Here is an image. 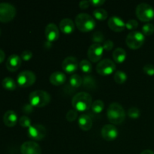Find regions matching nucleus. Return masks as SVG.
Instances as JSON below:
<instances>
[{
  "mask_svg": "<svg viewBox=\"0 0 154 154\" xmlns=\"http://www.w3.org/2000/svg\"><path fill=\"white\" fill-rule=\"evenodd\" d=\"M66 76L63 72H55L51 74L50 77V82L54 86L63 85L66 83Z\"/></svg>",
  "mask_w": 154,
  "mask_h": 154,
  "instance_id": "nucleus-20",
  "label": "nucleus"
},
{
  "mask_svg": "<svg viewBox=\"0 0 154 154\" xmlns=\"http://www.w3.org/2000/svg\"><path fill=\"white\" fill-rule=\"evenodd\" d=\"M21 63H22L21 57H20L17 54H11L8 58L7 62H6V68L10 72H16L20 67Z\"/></svg>",
  "mask_w": 154,
  "mask_h": 154,
  "instance_id": "nucleus-16",
  "label": "nucleus"
},
{
  "mask_svg": "<svg viewBox=\"0 0 154 154\" xmlns=\"http://www.w3.org/2000/svg\"><path fill=\"white\" fill-rule=\"evenodd\" d=\"M32 57V53L30 51H24L21 54V59L24 61H29Z\"/></svg>",
  "mask_w": 154,
  "mask_h": 154,
  "instance_id": "nucleus-37",
  "label": "nucleus"
},
{
  "mask_svg": "<svg viewBox=\"0 0 154 154\" xmlns=\"http://www.w3.org/2000/svg\"><path fill=\"white\" fill-rule=\"evenodd\" d=\"M113 59L117 63H122L126 59V52L121 48H116L113 52Z\"/></svg>",
  "mask_w": 154,
  "mask_h": 154,
  "instance_id": "nucleus-22",
  "label": "nucleus"
},
{
  "mask_svg": "<svg viewBox=\"0 0 154 154\" xmlns=\"http://www.w3.org/2000/svg\"><path fill=\"white\" fill-rule=\"evenodd\" d=\"M69 84L73 88H78L83 84V78L79 75L75 74L69 79Z\"/></svg>",
  "mask_w": 154,
  "mask_h": 154,
  "instance_id": "nucleus-25",
  "label": "nucleus"
},
{
  "mask_svg": "<svg viewBox=\"0 0 154 154\" xmlns=\"http://www.w3.org/2000/svg\"><path fill=\"white\" fill-rule=\"evenodd\" d=\"M75 23L69 18H65L60 23V29L65 34H71L75 30Z\"/></svg>",
  "mask_w": 154,
  "mask_h": 154,
  "instance_id": "nucleus-18",
  "label": "nucleus"
},
{
  "mask_svg": "<svg viewBox=\"0 0 154 154\" xmlns=\"http://www.w3.org/2000/svg\"><path fill=\"white\" fill-rule=\"evenodd\" d=\"M128 116H129L130 118L132 119H137L140 117L141 115V112H140V110L138 108H135V107H132L130 108L128 110Z\"/></svg>",
  "mask_w": 154,
  "mask_h": 154,
  "instance_id": "nucleus-32",
  "label": "nucleus"
},
{
  "mask_svg": "<svg viewBox=\"0 0 154 154\" xmlns=\"http://www.w3.org/2000/svg\"><path fill=\"white\" fill-rule=\"evenodd\" d=\"M0 35H1V29H0Z\"/></svg>",
  "mask_w": 154,
  "mask_h": 154,
  "instance_id": "nucleus-44",
  "label": "nucleus"
},
{
  "mask_svg": "<svg viewBox=\"0 0 154 154\" xmlns=\"http://www.w3.org/2000/svg\"><path fill=\"white\" fill-rule=\"evenodd\" d=\"M104 108H105V105L104 102L102 100H96L92 104L91 108L93 111L96 114H99L103 111Z\"/></svg>",
  "mask_w": 154,
  "mask_h": 154,
  "instance_id": "nucleus-29",
  "label": "nucleus"
},
{
  "mask_svg": "<svg viewBox=\"0 0 154 154\" xmlns=\"http://www.w3.org/2000/svg\"><path fill=\"white\" fill-rule=\"evenodd\" d=\"M138 26V23L135 20H129L126 23V28L129 30L136 29Z\"/></svg>",
  "mask_w": 154,
  "mask_h": 154,
  "instance_id": "nucleus-35",
  "label": "nucleus"
},
{
  "mask_svg": "<svg viewBox=\"0 0 154 154\" xmlns=\"http://www.w3.org/2000/svg\"><path fill=\"white\" fill-rule=\"evenodd\" d=\"M101 134H102V136L104 139L108 141H111L117 138L118 131L114 125L107 124L102 127Z\"/></svg>",
  "mask_w": 154,
  "mask_h": 154,
  "instance_id": "nucleus-13",
  "label": "nucleus"
},
{
  "mask_svg": "<svg viewBox=\"0 0 154 154\" xmlns=\"http://www.w3.org/2000/svg\"><path fill=\"white\" fill-rule=\"evenodd\" d=\"M93 104L92 97L89 93L85 92H81L73 96L72 100V105L76 111H86L90 109Z\"/></svg>",
  "mask_w": 154,
  "mask_h": 154,
  "instance_id": "nucleus-1",
  "label": "nucleus"
},
{
  "mask_svg": "<svg viewBox=\"0 0 154 154\" xmlns=\"http://www.w3.org/2000/svg\"><path fill=\"white\" fill-rule=\"evenodd\" d=\"M36 81V75L32 71H23L17 75V81L20 87H28L34 84Z\"/></svg>",
  "mask_w": 154,
  "mask_h": 154,
  "instance_id": "nucleus-8",
  "label": "nucleus"
},
{
  "mask_svg": "<svg viewBox=\"0 0 154 154\" xmlns=\"http://www.w3.org/2000/svg\"><path fill=\"white\" fill-rule=\"evenodd\" d=\"M4 123L8 127H13L17 123V115L14 111H8L3 116Z\"/></svg>",
  "mask_w": 154,
  "mask_h": 154,
  "instance_id": "nucleus-19",
  "label": "nucleus"
},
{
  "mask_svg": "<svg viewBox=\"0 0 154 154\" xmlns=\"http://www.w3.org/2000/svg\"><path fill=\"white\" fill-rule=\"evenodd\" d=\"M141 154H154V152L150 150H145L141 152Z\"/></svg>",
  "mask_w": 154,
  "mask_h": 154,
  "instance_id": "nucleus-43",
  "label": "nucleus"
},
{
  "mask_svg": "<svg viewBox=\"0 0 154 154\" xmlns=\"http://www.w3.org/2000/svg\"><path fill=\"white\" fill-rule=\"evenodd\" d=\"M90 5V2L88 0H83L81 2L79 3V7L80 8L82 9V10H85L89 8V6Z\"/></svg>",
  "mask_w": 154,
  "mask_h": 154,
  "instance_id": "nucleus-39",
  "label": "nucleus"
},
{
  "mask_svg": "<svg viewBox=\"0 0 154 154\" xmlns=\"http://www.w3.org/2000/svg\"><path fill=\"white\" fill-rule=\"evenodd\" d=\"M51 96L44 90H35L32 92L29 96V104L35 108H43L51 102Z\"/></svg>",
  "mask_w": 154,
  "mask_h": 154,
  "instance_id": "nucleus-3",
  "label": "nucleus"
},
{
  "mask_svg": "<svg viewBox=\"0 0 154 154\" xmlns=\"http://www.w3.org/2000/svg\"><path fill=\"white\" fill-rule=\"evenodd\" d=\"M92 40L94 42V44L100 45V44L105 42V36L102 32L96 31L93 33V36H92Z\"/></svg>",
  "mask_w": 154,
  "mask_h": 154,
  "instance_id": "nucleus-30",
  "label": "nucleus"
},
{
  "mask_svg": "<svg viewBox=\"0 0 154 154\" xmlns=\"http://www.w3.org/2000/svg\"><path fill=\"white\" fill-rule=\"evenodd\" d=\"M2 87H4L5 90H9V91H13L16 89L17 84L16 82L14 81V80L13 78H10V77H7V78H5L2 80Z\"/></svg>",
  "mask_w": 154,
  "mask_h": 154,
  "instance_id": "nucleus-24",
  "label": "nucleus"
},
{
  "mask_svg": "<svg viewBox=\"0 0 154 154\" xmlns=\"http://www.w3.org/2000/svg\"><path fill=\"white\" fill-rule=\"evenodd\" d=\"M45 36L48 42H55L60 37L58 27L54 23H49L45 28Z\"/></svg>",
  "mask_w": 154,
  "mask_h": 154,
  "instance_id": "nucleus-17",
  "label": "nucleus"
},
{
  "mask_svg": "<svg viewBox=\"0 0 154 154\" xmlns=\"http://www.w3.org/2000/svg\"><path fill=\"white\" fill-rule=\"evenodd\" d=\"M136 16L143 22H148L154 18V9L151 5L147 3H141L135 10Z\"/></svg>",
  "mask_w": 154,
  "mask_h": 154,
  "instance_id": "nucleus-5",
  "label": "nucleus"
},
{
  "mask_svg": "<svg viewBox=\"0 0 154 154\" xmlns=\"http://www.w3.org/2000/svg\"><path fill=\"white\" fill-rule=\"evenodd\" d=\"M143 71L145 74L150 76H153L154 75V66L151 64H147L144 66L143 68Z\"/></svg>",
  "mask_w": 154,
  "mask_h": 154,
  "instance_id": "nucleus-36",
  "label": "nucleus"
},
{
  "mask_svg": "<svg viewBox=\"0 0 154 154\" xmlns=\"http://www.w3.org/2000/svg\"><path fill=\"white\" fill-rule=\"evenodd\" d=\"M19 123L22 127L29 128L32 126L31 120L27 116H22L19 120Z\"/></svg>",
  "mask_w": 154,
  "mask_h": 154,
  "instance_id": "nucleus-33",
  "label": "nucleus"
},
{
  "mask_svg": "<svg viewBox=\"0 0 154 154\" xmlns=\"http://www.w3.org/2000/svg\"><path fill=\"white\" fill-rule=\"evenodd\" d=\"M33 108L34 107L30 105V104H26V105H25L23 107V111L26 114H30V113H32L33 111Z\"/></svg>",
  "mask_w": 154,
  "mask_h": 154,
  "instance_id": "nucleus-40",
  "label": "nucleus"
},
{
  "mask_svg": "<svg viewBox=\"0 0 154 154\" xmlns=\"http://www.w3.org/2000/svg\"><path fill=\"white\" fill-rule=\"evenodd\" d=\"M22 154H42L41 147L34 141H26L21 145Z\"/></svg>",
  "mask_w": 154,
  "mask_h": 154,
  "instance_id": "nucleus-14",
  "label": "nucleus"
},
{
  "mask_svg": "<svg viewBox=\"0 0 154 154\" xmlns=\"http://www.w3.org/2000/svg\"><path fill=\"white\" fill-rule=\"evenodd\" d=\"M66 120L69 122H73L78 118V112L75 110H70L66 114Z\"/></svg>",
  "mask_w": 154,
  "mask_h": 154,
  "instance_id": "nucleus-34",
  "label": "nucleus"
},
{
  "mask_svg": "<svg viewBox=\"0 0 154 154\" xmlns=\"http://www.w3.org/2000/svg\"><path fill=\"white\" fill-rule=\"evenodd\" d=\"M5 58V54L2 50L0 49V63L4 61Z\"/></svg>",
  "mask_w": 154,
  "mask_h": 154,
  "instance_id": "nucleus-42",
  "label": "nucleus"
},
{
  "mask_svg": "<svg viewBox=\"0 0 154 154\" xmlns=\"http://www.w3.org/2000/svg\"><path fill=\"white\" fill-rule=\"evenodd\" d=\"M79 67L78 59L74 57H68L63 60L62 68L63 71L68 74H73L78 70Z\"/></svg>",
  "mask_w": 154,
  "mask_h": 154,
  "instance_id": "nucleus-12",
  "label": "nucleus"
},
{
  "mask_svg": "<svg viewBox=\"0 0 154 154\" xmlns=\"http://www.w3.org/2000/svg\"><path fill=\"white\" fill-rule=\"evenodd\" d=\"M114 42H112V41L111 40H108V41H105V42L103 43V48L104 50H105V51H111V50H112V48H114Z\"/></svg>",
  "mask_w": 154,
  "mask_h": 154,
  "instance_id": "nucleus-38",
  "label": "nucleus"
},
{
  "mask_svg": "<svg viewBox=\"0 0 154 154\" xmlns=\"http://www.w3.org/2000/svg\"><path fill=\"white\" fill-rule=\"evenodd\" d=\"M142 32L146 36L151 35L154 32V26L152 23L144 24L142 26Z\"/></svg>",
  "mask_w": 154,
  "mask_h": 154,
  "instance_id": "nucleus-31",
  "label": "nucleus"
},
{
  "mask_svg": "<svg viewBox=\"0 0 154 154\" xmlns=\"http://www.w3.org/2000/svg\"><path fill=\"white\" fill-rule=\"evenodd\" d=\"M93 16L99 20H105L108 18V14L106 10L103 8H98L93 11Z\"/></svg>",
  "mask_w": 154,
  "mask_h": 154,
  "instance_id": "nucleus-26",
  "label": "nucleus"
},
{
  "mask_svg": "<svg viewBox=\"0 0 154 154\" xmlns=\"http://www.w3.org/2000/svg\"><path fill=\"white\" fill-rule=\"evenodd\" d=\"M90 5L94 7H99V6H102L105 2V0H92V1H90Z\"/></svg>",
  "mask_w": 154,
  "mask_h": 154,
  "instance_id": "nucleus-41",
  "label": "nucleus"
},
{
  "mask_svg": "<svg viewBox=\"0 0 154 154\" xmlns=\"http://www.w3.org/2000/svg\"><path fill=\"white\" fill-rule=\"evenodd\" d=\"M83 86L87 90H94L96 87V81L94 78L90 75H87L83 78Z\"/></svg>",
  "mask_w": 154,
  "mask_h": 154,
  "instance_id": "nucleus-23",
  "label": "nucleus"
},
{
  "mask_svg": "<svg viewBox=\"0 0 154 154\" xmlns=\"http://www.w3.org/2000/svg\"><path fill=\"white\" fill-rule=\"evenodd\" d=\"M144 41L145 37L143 33L138 31H133L129 33L126 38V43L130 49L137 50L144 45Z\"/></svg>",
  "mask_w": 154,
  "mask_h": 154,
  "instance_id": "nucleus-6",
  "label": "nucleus"
},
{
  "mask_svg": "<svg viewBox=\"0 0 154 154\" xmlns=\"http://www.w3.org/2000/svg\"><path fill=\"white\" fill-rule=\"evenodd\" d=\"M79 67L83 72L87 74L90 73L92 72V69H93L91 63L87 60H81V63H79Z\"/></svg>",
  "mask_w": 154,
  "mask_h": 154,
  "instance_id": "nucleus-28",
  "label": "nucleus"
},
{
  "mask_svg": "<svg viewBox=\"0 0 154 154\" xmlns=\"http://www.w3.org/2000/svg\"><path fill=\"white\" fill-rule=\"evenodd\" d=\"M116 70V65L112 60L105 59L98 63L96 66V72L98 74L103 76L110 75Z\"/></svg>",
  "mask_w": 154,
  "mask_h": 154,
  "instance_id": "nucleus-9",
  "label": "nucleus"
},
{
  "mask_svg": "<svg viewBox=\"0 0 154 154\" xmlns=\"http://www.w3.org/2000/svg\"><path fill=\"white\" fill-rule=\"evenodd\" d=\"M103 52L104 48L102 45L93 44L89 48L87 51V57L90 61L93 63H96L101 60L103 55Z\"/></svg>",
  "mask_w": 154,
  "mask_h": 154,
  "instance_id": "nucleus-11",
  "label": "nucleus"
},
{
  "mask_svg": "<svg viewBox=\"0 0 154 154\" xmlns=\"http://www.w3.org/2000/svg\"><path fill=\"white\" fill-rule=\"evenodd\" d=\"M47 130L45 127L40 124L32 125L28 128V136L35 141H42L45 138Z\"/></svg>",
  "mask_w": 154,
  "mask_h": 154,
  "instance_id": "nucleus-10",
  "label": "nucleus"
},
{
  "mask_svg": "<svg viewBox=\"0 0 154 154\" xmlns=\"http://www.w3.org/2000/svg\"><path fill=\"white\" fill-rule=\"evenodd\" d=\"M78 125L82 130L89 131L93 126V120L90 116L81 114L78 118Z\"/></svg>",
  "mask_w": 154,
  "mask_h": 154,
  "instance_id": "nucleus-21",
  "label": "nucleus"
},
{
  "mask_svg": "<svg viewBox=\"0 0 154 154\" xmlns=\"http://www.w3.org/2000/svg\"><path fill=\"white\" fill-rule=\"evenodd\" d=\"M114 80L117 84H123L127 80V75L123 71H118V72H115V74H114Z\"/></svg>",
  "mask_w": 154,
  "mask_h": 154,
  "instance_id": "nucleus-27",
  "label": "nucleus"
},
{
  "mask_svg": "<svg viewBox=\"0 0 154 154\" xmlns=\"http://www.w3.org/2000/svg\"><path fill=\"white\" fill-rule=\"evenodd\" d=\"M107 117L113 124H120L125 120L126 113L121 105L117 102H113L108 107Z\"/></svg>",
  "mask_w": 154,
  "mask_h": 154,
  "instance_id": "nucleus-2",
  "label": "nucleus"
},
{
  "mask_svg": "<svg viewBox=\"0 0 154 154\" xmlns=\"http://www.w3.org/2000/svg\"><path fill=\"white\" fill-rule=\"evenodd\" d=\"M75 24L78 29L83 32H88L92 31L96 27V23L94 18L87 14L81 13L76 16Z\"/></svg>",
  "mask_w": 154,
  "mask_h": 154,
  "instance_id": "nucleus-4",
  "label": "nucleus"
},
{
  "mask_svg": "<svg viewBox=\"0 0 154 154\" xmlns=\"http://www.w3.org/2000/svg\"><path fill=\"white\" fill-rule=\"evenodd\" d=\"M16 15V8L8 2H0V21L7 23L12 20Z\"/></svg>",
  "mask_w": 154,
  "mask_h": 154,
  "instance_id": "nucleus-7",
  "label": "nucleus"
},
{
  "mask_svg": "<svg viewBox=\"0 0 154 154\" xmlns=\"http://www.w3.org/2000/svg\"><path fill=\"white\" fill-rule=\"evenodd\" d=\"M108 25L112 31L117 32L123 31L126 28V23L123 22V20L120 17L115 16L109 18L108 21Z\"/></svg>",
  "mask_w": 154,
  "mask_h": 154,
  "instance_id": "nucleus-15",
  "label": "nucleus"
}]
</instances>
